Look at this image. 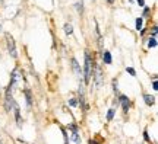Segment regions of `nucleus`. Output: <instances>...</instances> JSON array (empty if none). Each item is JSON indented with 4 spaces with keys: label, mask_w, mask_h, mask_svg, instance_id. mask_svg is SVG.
Here are the masks:
<instances>
[{
    "label": "nucleus",
    "mask_w": 158,
    "mask_h": 144,
    "mask_svg": "<svg viewBox=\"0 0 158 144\" xmlns=\"http://www.w3.org/2000/svg\"><path fill=\"white\" fill-rule=\"evenodd\" d=\"M108 2H110V3H111V2H113V0H108Z\"/></svg>",
    "instance_id": "17"
},
{
    "label": "nucleus",
    "mask_w": 158,
    "mask_h": 144,
    "mask_svg": "<svg viewBox=\"0 0 158 144\" xmlns=\"http://www.w3.org/2000/svg\"><path fill=\"white\" fill-rule=\"evenodd\" d=\"M157 45V38H149V42H148V47L149 48H154Z\"/></svg>",
    "instance_id": "8"
},
{
    "label": "nucleus",
    "mask_w": 158,
    "mask_h": 144,
    "mask_svg": "<svg viewBox=\"0 0 158 144\" xmlns=\"http://www.w3.org/2000/svg\"><path fill=\"white\" fill-rule=\"evenodd\" d=\"M7 45H9V51H10L12 57L15 58L16 57V50H15V44H13V39L9 38V42H7Z\"/></svg>",
    "instance_id": "4"
},
{
    "label": "nucleus",
    "mask_w": 158,
    "mask_h": 144,
    "mask_svg": "<svg viewBox=\"0 0 158 144\" xmlns=\"http://www.w3.org/2000/svg\"><path fill=\"white\" fill-rule=\"evenodd\" d=\"M143 99H145V103H147L148 106H152L154 103H155V98L151 96V95H143Z\"/></svg>",
    "instance_id": "3"
},
{
    "label": "nucleus",
    "mask_w": 158,
    "mask_h": 144,
    "mask_svg": "<svg viewBox=\"0 0 158 144\" xmlns=\"http://www.w3.org/2000/svg\"><path fill=\"white\" fill-rule=\"evenodd\" d=\"M104 63L106 64H111V56H110V53L108 51H104Z\"/></svg>",
    "instance_id": "6"
},
{
    "label": "nucleus",
    "mask_w": 158,
    "mask_h": 144,
    "mask_svg": "<svg viewBox=\"0 0 158 144\" xmlns=\"http://www.w3.org/2000/svg\"><path fill=\"white\" fill-rule=\"evenodd\" d=\"M72 67H73L75 74H76L78 77H81V74H82V70H81V66L78 64V61L75 60V58H72Z\"/></svg>",
    "instance_id": "2"
},
{
    "label": "nucleus",
    "mask_w": 158,
    "mask_h": 144,
    "mask_svg": "<svg viewBox=\"0 0 158 144\" xmlns=\"http://www.w3.org/2000/svg\"><path fill=\"white\" fill-rule=\"evenodd\" d=\"M84 76H85V83H89L91 76H92V58H91L88 51L85 53V72H84Z\"/></svg>",
    "instance_id": "1"
},
{
    "label": "nucleus",
    "mask_w": 158,
    "mask_h": 144,
    "mask_svg": "<svg viewBox=\"0 0 158 144\" xmlns=\"http://www.w3.org/2000/svg\"><path fill=\"white\" fill-rule=\"evenodd\" d=\"M76 6H78V10H79V12H82V3H81V5H79V3H78V5H76Z\"/></svg>",
    "instance_id": "16"
},
{
    "label": "nucleus",
    "mask_w": 158,
    "mask_h": 144,
    "mask_svg": "<svg viewBox=\"0 0 158 144\" xmlns=\"http://www.w3.org/2000/svg\"><path fill=\"white\" fill-rule=\"evenodd\" d=\"M127 72H129L130 74H132V76H135V74H136V73H135V70H133V68H130V67H129V68H127Z\"/></svg>",
    "instance_id": "14"
},
{
    "label": "nucleus",
    "mask_w": 158,
    "mask_h": 144,
    "mask_svg": "<svg viewBox=\"0 0 158 144\" xmlns=\"http://www.w3.org/2000/svg\"><path fill=\"white\" fill-rule=\"evenodd\" d=\"M113 115H114V109H110V111H108V114H107V119H108V121H111V119H113Z\"/></svg>",
    "instance_id": "10"
},
{
    "label": "nucleus",
    "mask_w": 158,
    "mask_h": 144,
    "mask_svg": "<svg viewBox=\"0 0 158 144\" xmlns=\"http://www.w3.org/2000/svg\"><path fill=\"white\" fill-rule=\"evenodd\" d=\"M69 105H70V106H76V105H78V100L75 99V98H73V99H70V100H69Z\"/></svg>",
    "instance_id": "12"
},
{
    "label": "nucleus",
    "mask_w": 158,
    "mask_h": 144,
    "mask_svg": "<svg viewBox=\"0 0 158 144\" xmlns=\"http://www.w3.org/2000/svg\"><path fill=\"white\" fill-rule=\"evenodd\" d=\"M25 93H27V99H28V105H31V95H29V90H27Z\"/></svg>",
    "instance_id": "13"
},
{
    "label": "nucleus",
    "mask_w": 158,
    "mask_h": 144,
    "mask_svg": "<svg viewBox=\"0 0 158 144\" xmlns=\"http://www.w3.org/2000/svg\"><path fill=\"white\" fill-rule=\"evenodd\" d=\"M141 28H142V18H139V19L136 21V29L139 31V29H141Z\"/></svg>",
    "instance_id": "11"
},
{
    "label": "nucleus",
    "mask_w": 158,
    "mask_h": 144,
    "mask_svg": "<svg viewBox=\"0 0 158 144\" xmlns=\"http://www.w3.org/2000/svg\"><path fill=\"white\" fill-rule=\"evenodd\" d=\"M64 32L69 33V35L73 32V28H72V25H70V23H66V25H64Z\"/></svg>",
    "instance_id": "7"
},
{
    "label": "nucleus",
    "mask_w": 158,
    "mask_h": 144,
    "mask_svg": "<svg viewBox=\"0 0 158 144\" xmlns=\"http://www.w3.org/2000/svg\"><path fill=\"white\" fill-rule=\"evenodd\" d=\"M152 86H154V89H155V90H157V80H155V79H154V83H152Z\"/></svg>",
    "instance_id": "15"
},
{
    "label": "nucleus",
    "mask_w": 158,
    "mask_h": 144,
    "mask_svg": "<svg viewBox=\"0 0 158 144\" xmlns=\"http://www.w3.org/2000/svg\"><path fill=\"white\" fill-rule=\"evenodd\" d=\"M95 82H97V86L101 83V73H100V70H97V74H95Z\"/></svg>",
    "instance_id": "9"
},
{
    "label": "nucleus",
    "mask_w": 158,
    "mask_h": 144,
    "mask_svg": "<svg viewBox=\"0 0 158 144\" xmlns=\"http://www.w3.org/2000/svg\"><path fill=\"white\" fill-rule=\"evenodd\" d=\"M120 102H122V105H123V109L127 112V109H129V99H127L126 96H120Z\"/></svg>",
    "instance_id": "5"
}]
</instances>
